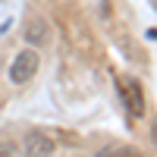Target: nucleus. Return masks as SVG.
<instances>
[{"mask_svg":"<svg viewBox=\"0 0 157 157\" xmlns=\"http://www.w3.org/2000/svg\"><path fill=\"white\" fill-rule=\"evenodd\" d=\"M22 151H25V154H32V157H44V154H54L57 145H54V138H50V135L41 132V129H32V132H25Z\"/></svg>","mask_w":157,"mask_h":157,"instance_id":"7ed1b4c3","label":"nucleus"},{"mask_svg":"<svg viewBox=\"0 0 157 157\" xmlns=\"http://www.w3.org/2000/svg\"><path fill=\"white\" fill-rule=\"evenodd\" d=\"M0 154H3V157H13V154H19V148L13 145V141H6V138H0Z\"/></svg>","mask_w":157,"mask_h":157,"instance_id":"39448f33","label":"nucleus"},{"mask_svg":"<svg viewBox=\"0 0 157 157\" xmlns=\"http://www.w3.org/2000/svg\"><path fill=\"white\" fill-rule=\"evenodd\" d=\"M116 91H120V98L126 101V107H129V113H132V116H145L148 104H145V88H141L138 78L123 75L120 82H116Z\"/></svg>","mask_w":157,"mask_h":157,"instance_id":"f257e3e1","label":"nucleus"},{"mask_svg":"<svg viewBox=\"0 0 157 157\" xmlns=\"http://www.w3.org/2000/svg\"><path fill=\"white\" fill-rule=\"evenodd\" d=\"M104 154H135V148H126V145H110V148H104Z\"/></svg>","mask_w":157,"mask_h":157,"instance_id":"423d86ee","label":"nucleus"},{"mask_svg":"<svg viewBox=\"0 0 157 157\" xmlns=\"http://www.w3.org/2000/svg\"><path fill=\"white\" fill-rule=\"evenodd\" d=\"M151 3H154V0H151Z\"/></svg>","mask_w":157,"mask_h":157,"instance_id":"0eeeda50","label":"nucleus"},{"mask_svg":"<svg viewBox=\"0 0 157 157\" xmlns=\"http://www.w3.org/2000/svg\"><path fill=\"white\" fill-rule=\"evenodd\" d=\"M38 66H41L38 50H35V47H25V50L16 54V60L10 63V78H13L16 85H22V82H29V78H35Z\"/></svg>","mask_w":157,"mask_h":157,"instance_id":"f03ea898","label":"nucleus"},{"mask_svg":"<svg viewBox=\"0 0 157 157\" xmlns=\"http://www.w3.org/2000/svg\"><path fill=\"white\" fill-rule=\"evenodd\" d=\"M25 38H29L32 44H44L47 41V22L38 19V16H32L29 22H25Z\"/></svg>","mask_w":157,"mask_h":157,"instance_id":"20e7f679","label":"nucleus"}]
</instances>
